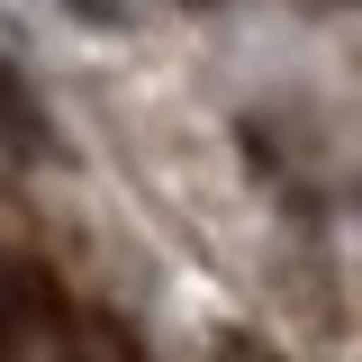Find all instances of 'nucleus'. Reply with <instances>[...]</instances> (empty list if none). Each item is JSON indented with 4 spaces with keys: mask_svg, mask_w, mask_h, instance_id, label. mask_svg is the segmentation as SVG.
Masks as SVG:
<instances>
[{
    "mask_svg": "<svg viewBox=\"0 0 362 362\" xmlns=\"http://www.w3.org/2000/svg\"><path fill=\"white\" fill-rule=\"evenodd\" d=\"M45 326H64V299H54V281H45L28 254H0V354L37 344Z\"/></svg>",
    "mask_w": 362,
    "mask_h": 362,
    "instance_id": "obj_1",
    "label": "nucleus"
},
{
    "mask_svg": "<svg viewBox=\"0 0 362 362\" xmlns=\"http://www.w3.org/2000/svg\"><path fill=\"white\" fill-rule=\"evenodd\" d=\"M0 136H9L18 154H37V145H45V118H37V100H28V82H18L9 64H0Z\"/></svg>",
    "mask_w": 362,
    "mask_h": 362,
    "instance_id": "obj_2",
    "label": "nucleus"
},
{
    "mask_svg": "<svg viewBox=\"0 0 362 362\" xmlns=\"http://www.w3.org/2000/svg\"><path fill=\"white\" fill-rule=\"evenodd\" d=\"M218 362H290V354H281V344H263L254 326H226V335H218Z\"/></svg>",
    "mask_w": 362,
    "mask_h": 362,
    "instance_id": "obj_3",
    "label": "nucleus"
}]
</instances>
